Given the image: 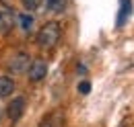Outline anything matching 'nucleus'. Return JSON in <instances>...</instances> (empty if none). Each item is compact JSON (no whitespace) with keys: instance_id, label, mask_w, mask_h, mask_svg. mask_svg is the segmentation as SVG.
Returning a JSON list of instances; mask_svg holds the SVG:
<instances>
[{"instance_id":"1","label":"nucleus","mask_w":134,"mask_h":127,"mask_svg":"<svg viewBox=\"0 0 134 127\" xmlns=\"http://www.w3.org/2000/svg\"><path fill=\"white\" fill-rule=\"evenodd\" d=\"M60 35H62V29H60L58 23H54V21H52V23H46V25L39 29V33H37V43H39L41 47L50 49L58 43Z\"/></svg>"},{"instance_id":"2","label":"nucleus","mask_w":134,"mask_h":127,"mask_svg":"<svg viewBox=\"0 0 134 127\" xmlns=\"http://www.w3.org/2000/svg\"><path fill=\"white\" fill-rule=\"evenodd\" d=\"M29 66H31V60H29V55L23 53V51L15 53V55L8 60V70H10L13 74H23V72H27Z\"/></svg>"},{"instance_id":"3","label":"nucleus","mask_w":134,"mask_h":127,"mask_svg":"<svg viewBox=\"0 0 134 127\" xmlns=\"http://www.w3.org/2000/svg\"><path fill=\"white\" fill-rule=\"evenodd\" d=\"M25 107H27V103H25L23 96L13 98V100L8 103V107H6V115H8V119H10L13 123H17L19 119L23 117V113H25Z\"/></svg>"},{"instance_id":"4","label":"nucleus","mask_w":134,"mask_h":127,"mask_svg":"<svg viewBox=\"0 0 134 127\" xmlns=\"http://www.w3.org/2000/svg\"><path fill=\"white\" fill-rule=\"evenodd\" d=\"M27 72H29V80L31 82H39V80L46 78V74H48V63L43 60H35V62H31Z\"/></svg>"},{"instance_id":"5","label":"nucleus","mask_w":134,"mask_h":127,"mask_svg":"<svg viewBox=\"0 0 134 127\" xmlns=\"http://www.w3.org/2000/svg\"><path fill=\"white\" fill-rule=\"evenodd\" d=\"M13 25H15L13 15L6 12V10H0V35H8L13 31Z\"/></svg>"},{"instance_id":"6","label":"nucleus","mask_w":134,"mask_h":127,"mask_svg":"<svg viewBox=\"0 0 134 127\" xmlns=\"http://www.w3.org/2000/svg\"><path fill=\"white\" fill-rule=\"evenodd\" d=\"M15 90V82L8 76H0V96H10Z\"/></svg>"},{"instance_id":"7","label":"nucleus","mask_w":134,"mask_h":127,"mask_svg":"<svg viewBox=\"0 0 134 127\" xmlns=\"http://www.w3.org/2000/svg\"><path fill=\"white\" fill-rule=\"evenodd\" d=\"M130 12H132V4H130V0H122V8H120V15H118V25H120V27L126 23V18L130 16Z\"/></svg>"},{"instance_id":"8","label":"nucleus","mask_w":134,"mask_h":127,"mask_svg":"<svg viewBox=\"0 0 134 127\" xmlns=\"http://www.w3.org/2000/svg\"><path fill=\"white\" fill-rule=\"evenodd\" d=\"M19 23H21V27H23L25 31H29L31 25H33V16H31V15H21V16H19Z\"/></svg>"},{"instance_id":"9","label":"nucleus","mask_w":134,"mask_h":127,"mask_svg":"<svg viewBox=\"0 0 134 127\" xmlns=\"http://www.w3.org/2000/svg\"><path fill=\"white\" fill-rule=\"evenodd\" d=\"M48 8L54 12H60L64 8V0H48Z\"/></svg>"},{"instance_id":"10","label":"nucleus","mask_w":134,"mask_h":127,"mask_svg":"<svg viewBox=\"0 0 134 127\" xmlns=\"http://www.w3.org/2000/svg\"><path fill=\"white\" fill-rule=\"evenodd\" d=\"M23 2V6L27 8V10H35V8H39V4H41V0H21Z\"/></svg>"},{"instance_id":"11","label":"nucleus","mask_w":134,"mask_h":127,"mask_svg":"<svg viewBox=\"0 0 134 127\" xmlns=\"http://www.w3.org/2000/svg\"><path fill=\"white\" fill-rule=\"evenodd\" d=\"M79 92H81V94H89V92H91V84H89L87 80H83V82L79 84Z\"/></svg>"},{"instance_id":"12","label":"nucleus","mask_w":134,"mask_h":127,"mask_svg":"<svg viewBox=\"0 0 134 127\" xmlns=\"http://www.w3.org/2000/svg\"><path fill=\"white\" fill-rule=\"evenodd\" d=\"M39 127H58V125L54 123V119H52V117H46V119L39 123Z\"/></svg>"},{"instance_id":"13","label":"nucleus","mask_w":134,"mask_h":127,"mask_svg":"<svg viewBox=\"0 0 134 127\" xmlns=\"http://www.w3.org/2000/svg\"><path fill=\"white\" fill-rule=\"evenodd\" d=\"M79 72H81V74H85V72H87V68H85L83 63H79Z\"/></svg>"},{"instance_id":"14","label":"nucleus","mask_w":134,"mask_h":127,"mask_svg":"<svg viewBox=\"0 0 134 127\" xmlns=\"http://www.w3.org/2000/svg\"><path fill=\"white\" fill-rule=\"evenodd\" d=\"M120 127H128V119H126V121H124V123H122Z\"/></svg>"}]
</instances>
